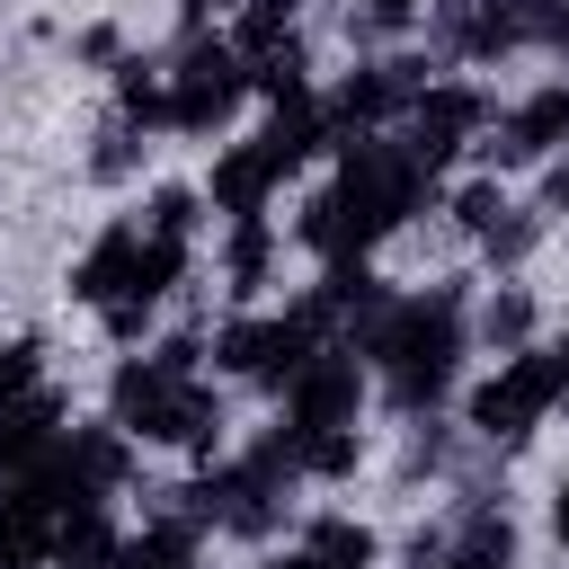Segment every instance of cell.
<instances>
[{"mask_svg":"<svg viewBox=\"0 0 569 569\" xmlns=\"http://www.w3.org/2000/svg\"><path fill=\"white\" fill-rule=\"evenodd\" d=\"M427 187H436V169L409 160V142H373V133H356L347 160H338V178L302 204V240H311L320 258H365L382 231H400V222L418 213Z\"/></svg>","mask_w":569,"mask_h":569,"instance_id":"1","label":"cell"},{"mask_svg":"<svg viewBox=\"0 0 569 569\" xmlns=\"http://www.w3.org/2000/svg\"><path fill=\"white\" fill-rule=\"evenodd\" d=\"M462 293L453 284H436V293H418V302H382L373 320H365V356L382 365V382H391V400L400 409H436L445 391H453V365H462Z\"/></svg>","mask_w":569,"mask_h":569,"instance_id":"2","label":"cell"},{"mask_svg":"<svg viewBox=\"0 0 569 569\" xmlns=\"http://www.w3.org/2000/svg\"><path fill=\"white\" fill-rule=\"evenodd\" d=\"M107 400H116V427L142 436V445H196V453H213V436H222V400L196 373H169L160 356L116 365V391Z\"/></svg>","mask_w":569,"mask_h":569,"instance_id":"3","label":"cell"},{"mask_svg":"<svg viewBox=\"0 0 569 569\" xmlns=\"http://www.w3.org/2000/svg\"><path fill=\"white\" fill-rule=\"evenodd\" d=\"M569 391V365H560V347H516L480 391H471V427L489 436V445H525L542 418H551V400Z\"/></svg>","mask_w":569,"mask_h":569,"instance_id":"4","label":"cell"},{"mask_svg":"<svg viewBox=\"0 0 569 569\" xmlns=\"http://www.w3.org/2000/svg\"><path fill=\"white\" fill-rule=\"evenodd\" d=\"M240 98H249V53L231 36H196L169 71V133H222Z\"/></svg>","mask_w":569,"mask_h":569,"instance_id":"5","label":"cell"},{"mask_svg":"<svg viewBox=\"0 0 569 569\" xmlns=\"http://www.w3.org/2000/svg\"><path fill=\"white\" fill-rule=\"evenodd\" d=\"M320 302H302V311H267V320H231L222 338H213V356L231 365V373H249V382H267V391H284L311 356H320Z\"/></svg>","mask_w":569,"mask_h":569,"instance_id":"6","label":"cell"},{"mask_svg":"<svg viewBox=\"0 0 569 569\" xmlns=\"http://www.w3.org/2000/svg\"><path fill=\"white\" fill-rule=\"evenodd\" d=\"M480 124H489V98H480V89H462V80H427V89L409 98V116H400V142H409V160L445 169Z\"/></svg>","mask_w":569,"mask_h":569,"instance_id":"7","label":"cell"},{"mask_svg":"<svg viewBox=\"0 0 569 569\" xmlns=\"http://www.w3.org/2000/svg\"><path fill=\"white\" fill-rule=\"evenodd\" d=\"M356 400H365V373H356V356H311L293 382H284V427H293V445H311V436H329V427H356Z\"/></svg>","mask_w":569,"mask_h":569,"instance_id":"8","label":"cell"},{"mask_svg":"<svg viewBox=\"0 0 569 569\" xmlns=\"http://www.w3.org/2000/svg\"><path fill=\"white\" fill-rule=\"evenodd\" d=\"M53 525H62V507L44 498V480L18 471L0 489V569H44L53 560Z\"/></svg>","mask_w":569,"mask_h":569,"instance_id":"9","label":"cell"},{"mask_svg":"<svg viewBox=\"0 0 569 569\" xmlns=\"http://www.w3.org/2000/svg\"><path fill=\"white\" fill-rule=\"evenodd\" d=\"M560 142H569V80H542V89L498 124V142H489V151L516 169V160H551Z\"/></svg>","mask_w":569,"mask_h":569,"instance_id":"10","label":"cell"},{"mask_svg":"<svg viewBox=\"0 0 569 569\" xmlns=\"http://www.w3.org/2000/svg\"><path fill=\"white\" fill-rule=\"evenodd\" d=\"M542 18H551V0H471L453 18V44L462 53H507V44H533Z\"/></svg>","mask_w":569,"mask_h":569,"instance_id":"11","label":"cell"},{"mask_svg":"<svg viewBox=\"0 0 569 569\" xmlns=\"http://www.w3.org/2000/svg\"><path fill=\"white\" fill-rule=\"evenodd\" d=\"M53 418H62V400L53 391H27V400H9L0 409V480H18V471H36L62 436H53Z\"/></svg>","mask_w":569,"mask_h":569,"instance_id":"12","label":"cell"},{"mask_svg":"<svg viewBox=\"0 0 569 569\" xmlns=\"http://www.w3.org/2000/svg\"><path fill=\"white\" fill-rule=\"evenodd\" d=\"M267 187H276V160H267L258 142H240V151H222V160H213V178H204V196H213V213H231V222H240V213H258V204H267Z\"/></svg>","mask_w":569,"mask_h":569,"instance_id":"13","label":"cell"},{"mask_svg":"<svg viewBox=\"0 0 569 569\" xmlns=\"http://www.w3.org/2000/svg\"><path fill=\"white\" fill-rule=\"evenodd\" d=\"M133 249H142V231H133V222L98 231V240H89V258L71 267V293H80V302H116V293H124V267H133Z\"/></svg>","mask_w":569,"mask_h":569,"instance_id":"14","label":"cell"},{"mask_svg":"<svg viewBox=\"0 0 569 569\" xmlns=\"http://www.w3.org/2000/svg\"><path fill=\"white\" fill-rule=\"evenodd\" d=\"M107 569H196V516H160L151 533L116 542V560H107Z\"/></svg>","mask_w":569,"mask_h":569,"instance_id":"15","label":"cell"},{"mask_svg":"<svg viewBox=\"0 0 569 569\" xmlns=\"http://www.w3.org/2000/svg\"><path fill=\"white\" fill-rule=\"evenodd\" d=\"M436 569H516V525H507L498 507H471L462 542H453V551H436Z\"/></svg>","mask_w":569,"mask_h":569,"instance_id":"16","label":"cell"},{"mask_svg":"<svg viewBox=\"0 0 569 569\" xmlns=\"http://www.w3.org/2000/svg\"><path fill=\"white\" fill-rule=\"evenodd\" d=\"M329 569H373L382 560V542H373V525H356V516H311V533H302Z\"/></svg>","mask_w":569,"mask_h":569,"instance_id":"17","label":"cell"},{"mask_svg":"<svg viewBox=\"0 0 569 569\" xmlns=\"http://www.w3.org/2000/svg\"><path fill=\"white\" fill-rule=\"evenodd\" d=\"M267 258H276V231H267V213H240V222H231V249H222L231 284H240V293H258V284H267Z\"/></svg>","mask_w":569,"mask_h":569,"instance_id":"18","label":"cell"},{"mask_svg":"<svg viewBox=\"0 0 569 569\" xmlns=\"http://www.w3.org/2000/svg\"><path fill=\"white\" fill-rule=\"evenodd\" d=\"M293 18H302V0H240V27H231V44L258 62V53H276V44L293 36Z\"/></svg>","mask_w":569,"mask_h":569,"instance_id":"19","label":"cell"},{"mask_svg":"<svg viewBox=\"0 0 569 569\" xmlns=\"http://www.w3.org/2000/svg\"><path fill=\"white\" fill-rule=\"evenodd\" d=\"M116 107H124V124L151 133V124H169V80H160L151 62H124V71H116Z\"/></svg>","mask_w":569,"mask_h":569,"instance_id":"20","label":"cell"},{"mask_svg":"<svg viewBox=\"0 0 569 569\" xmlns=\"http://www.w3.org/2000/svg\"><path fill=\"white\" fill-rule=\"evenodd\" d=\"M302 71H311V62H302V36H284L276 53H258V62H249V89H267V98L284 107V98H311V89H302Z\"/></svg>","mask_w":569,"mask_h":569,"instance_id":"21","label":"cell"},{"mask_svg":"<svg viewBox=\"0 0 569 569\" xmlns=\"http://www.w3.org/2000/svg\"><path fill=\"white\" fill-rule=\"evenodd\" d=\"M525 329H533V293H516V284H507V293H489V311H480V338L516 356V347H525Z\"/></svg>","mask_w":569,"mask_h":569,"instance_id":"22","label":"cell"},{"mask_svg":"<svg viewBox=\"0 0 569 569\" xmlns=\"http://www.w3.org/2000/svg\"><path fill=\"white\" fill-rule=\"evenodd\" d=\"M453 222H462L471 240H489V231L507 222V196H498V178H471V187L453 196Z\"/></svg>","mask_w":569,"mask_h":569,"instance_id":"23","label":"cell"},{"mask_svg":"<svg viewBox=\"0 0 569 569\" xmlns=\"http://www.w3.org/2000/svg\"><path fill=\"white\" fill-rule=\"evenodd\" d=\"M196 213H204V196H196V187H160V196H151V231H160V240H187V231H196Z\"/></svg>","mask_w":569,"mask_h":569,"instance_id":"24","label":"cell"},{"mask_svg":"<svg viewBox=\"0 0 569 569\" xmlns=\"http://www.w3.org/2000/svg\"><path fill=\"white\" fill-rule=\"evenodd\" d=\"M27 391H36V338H9L0 347V409L27 400Z\"/></svg>","mask_w":569,"mask_h":569,"instance_id":"25","label":"cell"},{"mask_svg":"<svg viewBox=\"0 0 569 569\" xmlns=\"http://www.w3.org/2000/svg\"><path fill=\"white\" fill-rule=\"evenodd\" d=\"M533 231H542V222H533V213H507V222H498V231H489V240H480V249H489V258H498V267H516V258H525V249H533Z\"/></svg>","mask_w":569,"mask_h":569,"instance_id":"26","label":"cell"},{"mask_svg":"<svg viewBox=\"0 0 569 569\" xmlns=\"http://www.w3.org/2000/svg\"><path fill=\"white\" fill-rule=\"evenodd\" d=\"M80 62H116V27H80Z\"/></svg>","mask_w":569,"mask_h":569,"instance_id":"27","label":"cell"},{"mask_svg":"<svg viewBox=\"0 0 569 569\" xmlns=\"http://www.w3.org/2000/svg\"><path fill=\"white\" fill-rule=\"evenodd\" d=\"M258 569H329V560H320V551H311V542H302V551H267V560H258Z\"/></svg>","mask_w":569,"mask_h":569,"instance_id":"28","label":"cell"},{"mask_svg":"<svg viewBox=\"0 0 569 569\" xmlns=\"http://www.w3.org/2000/svg\"><path fill=\"white\" fill-rule=\"evenodd\" d=\"M542 213H569V169H551V178H542Z\"/></svg>","mask_w":569,"mask_h":569,"instance_id":"29","label":"cell"},{"mask_svg":"<svg viewBox=\"0 0 569 569\" xmlns=\"http://www.w3.org/2000/svg\"><path fill=\"white\" fill-rule=\"evenodd\" d=\"M542 44H560V53H569V0H551V18H542Z\"/></svg>","mask_w":569,"mask_h":569,"instance_id":"30","label":"cell"},{"mask_svg":"<svg viewBox=\"0 0 569 569\" xmlns=\"http://www.w3.org/2000/svg\"><path fill=\"white\" fill-rule=\"evenodd\" d=\"M373 18H382V27H400V18H418V0H373Z\"/></svg>","mask_w":569,"mask_h":569,"instance_id":"31","label":"cell"},{"mask_svg":"<svg viewBox=\"0 0 569 569\" xmlns=\"http://www.w3.org/2000/svg\"><path fill=\"white\" fill-rule=\"evenodd\" d=\"M204 9H231V0H178V18H187V27H204Z\"/></svg>","mask_w":569,"mask_h":569,"instance_id":"32","label":"cell"},{"mask_svg":"<svg viewBox=\"0 0 569 569\" xmlns=\"http://www.w3.org/2000/svg\"><path fill=\"white\" fill-rule=\"evenodd\" d=\"M551 525H560V542H569V480H560V498H551Z\"/></svg>","mask_w":569,"mask_h":569,"instance_id":"33","label":"cell"},{"mask_svg":"<svg viewBox=\"0 0 569 569\" xmlns=\"http://www.w3.org/2000/svg\"><path fill=\"white\" fill-rule=\"evenodd\" d=\"M44 569H107V560H62V551H53V560H44Z\"/></svg>","mask_w":569,"mask_h":569,"instance_id":"34","label":"cell"},{"mask_svg":"<svg viewBox=\"0 0 569 569\" xmlns=\"http://www.w3.org/2000/svg\"><path fill=\"white\" fill-rule=\"evenodd\" d=\"M560 365H569V338H560Z\"/></svg>","mask_w":569,"mask_h":569,"instance_id":"35","label":"cell"}]
</instances>
